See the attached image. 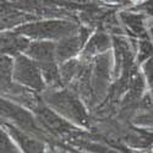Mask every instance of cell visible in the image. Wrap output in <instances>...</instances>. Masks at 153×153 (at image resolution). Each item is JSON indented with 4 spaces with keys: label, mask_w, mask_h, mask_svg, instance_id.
<instances>
[{
    "label": "cell",
    "mask_w": 153,
    "mask_h": 153,
    "mask_svg": "<svg viewBox=\"0 0 153 153\" xmlns=\"http://www.w3.org/2000/svg\"><path fill=\"white\" fill-rule=\"evenodd\" d=\"M80 47V41L77 38H70V39H66L64 41L59 49H58V54L62 58H68V56H71L72 54H75L77 52V49Z\"/></svg>",
    "instance_id": "4"
},
{
    "label": "cell",
    "mask_w": 153,
    "mask_h": 153,
    "mask_svg": "<svg viewBox=\"0 0 153 153\" xmlns=\"http://www.w3.org/2000/svg\"><path fill=\"white\" fill-rule=\"evenodd\" d=\"M31 49H32L30 52L31 55L44 62L50 60L53 56V45L49 43H37V44H33Z\"/></svg>",
    "instance_id": "3"
},
{
    "label": "cell",
    "mask_w": 153,
    "mask_h": 153,
    "mask_svg": "<svg viewBox=\"0 0 153 153\" xmlns=\"http://www.w3.org/2000/svg\"><path fill=\"white\" fill-rule=\"evenodd\" d=\"M71 25L66 22H59V21H49L31 25L23 28V32L31 36H39V37H52L54 34H62L69 33L71 31Z\"/></svg>",
    "instance_id": "1"
},
{
    "label": "cell",
    "mask_w": 153,
    "mask_h": 153,
    "mask_svg": "<svg viewBox=\"0 0 153 153\" xmlns=\"http://www.w3.org/2000/svg\"><path fill=\"white\" fill-rule=\"evenodd\" d=\"M17 76H19V80L26 82L31 86L39 85V76L37 74V70L27 60L20 61L17 66Z\"/></svg>",
    "instance_id": "2"
}]
</instances>
